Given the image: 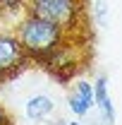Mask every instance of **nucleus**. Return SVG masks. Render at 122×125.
Masks as SVG:
<instances>
[{
  "label": "nucleus",
  "mask_w": 122,
  "mask_h": 125,
  "mask_svg": "<svg viewBox=\"0 0 122 125\" xmlns=\"http://www.w3.org/2000/svg\"><path fill=\"white\" fill-rule=\"evenodd\" d=\"M15 36L19 39L26 58H34V60L43 62L72 34H67L55 22H48V19H43V17H38V15L24 12V17L17 22V27H15Z\"/></svg>",
  "instance_id": "obj_1"
},
{
  "label": "nucleus",
  "mask_w": 122,
  "mask_h": 125,
  "mask_svg": "<svg viewBox=\"0 0 122 125\" xmlns=\"http://www.w3.org/2000/svg\"><path fill=\"white\" fill-rule=\"evenodd\" d=\"M26 12L55 22L67 34H77L86 19L84 0H26Z\"/></svg>",
  "instance_id": "obj_2"
},
{
  "label": "nucleus",
  "mask_w": 122,
  "mask_h": 125,
  "mask_svg": "<svg viewBox=\"0 0 122 125\" xmlns=\"http://www.w3.org/2000/svg\"><path fill=\"white\" fill-rule=\"evenodd\" d=\"M79 51H81V46L74 43V34H72V41L67 39V41H65L53 55H48L41 65H43L46 70H50L58 79H70V77L77 75V70L81 67V60H84Z\"/></svg>",
  "instance_id": "obj_3"
},
{
  "label": "nucleus",
  "mask_w": 122,
  "mask_h": 125,
  "mask_svg": "<svg viewBox=\"0 0 122 125\" xmlns=\"http://www.w3.org/2000/svg\"><path fill=\"white\" fill-rule=\"evenodd\" d=\"M29 60L24 48L15 36V31H0V82L2 79L15 77L17 72L24 67V62Z\"/></svg>",
  "instance_id": "obj_4"
},
{
  "label": "nucleus",
  "mask_w": 122,
  "mask_h": 125,
  "mask_svg": "<svg viewBox=\"0 0 122 125\" xmlns=\"http://www.w3.org/2000/svg\"><path fill=\"white\" fill-rule=\"evenodd\" d=\"M67 106L72 111V115L84 118L86 113H91V108L96 106V94H93V82L89 79H77L74 89L67 99Z\"/></svg>",
  "instance_id": "obj_5"
},
{
  "label": "nucleus",
  "mask_w": 122,
  "mask_h": 125,
  "mask_svg": "<svg viewBox=\"0 0 122 125\" xmlns=\"http://www.w3.org/2000/svg\"><path fill=\"white\" fill-rule=\"evenodd\" d=\"M93 94H96V106L101 111V118L105 125L115 123V106H113V99L108 94V79L105 77H96L93 82Z\"/></svg>",
  "instance_id": "obj_6"
},
{
  "label": "nucleus",
  "mask_w": 122,
  "mask_h": 125,
  "mask_svg": "<svg viewBox=\"0 0 122 125\" xmlns=\"http://www.w3.org/2000/svg\"><path fill=\"white\" fill-rule=\"evenodd\" d=\"M53 108H55V101L46 94H34L24 104V113H26L29 120H43L53 113Z\"/></svg>",
  "instance_id": "obj_7"
},
{
  "label": "nucleus",
  "mask_w": 122,
  "mask_h": 125,
  "mask_svg": "<svg viewBox=\"0 0 122 125\" xmlns=\"http://www.w3.org/2000/svg\"><path fill=\"white\" fill-rule=\"evenodd\" d=\"M26 12V0H0V15Z\"/></svg>",
  "instance_id": "obj_8"
},
{
  "label": "nucleus",
  "mask_w": 122,
  "mask_h": 125,
  "mask_svg": "<svg viewBox=\"0 0 122 125\" xmlns=\"http://www.w3.org/2000/svg\"><path fill=\"white\" fill-rule=\"evenodd\" d=\"M105 0H96V7H93V12H96V17L101 19V22H105Z\"/></svg>",
  "instance_id": "obj_9"
},
{
  "label": "nucleus",
  "mask_w": 122,
  "mask_h": 125,
  "mask_svg": "<svg viewBox=\"0 0 122 125\" xmlns=\"http://www.w3.org/2000/svg\"><path fill=\"white\" fill-rule=\"evenodd\" d=\"M0 125H12V118H10V113L0 106Z\"/></svg>",
  "instance_id": "obj_10"
},
{
  "label": "nucleus",
  "mask_w": 122,
  "mask_h": 125,
  "mask_svg": "<svg viewBox=\"0 0 122 125\" xmlns=\"http://www.w3.org/2000/svg\"><path fill=\"white\" fill-rule=\"evenodd\" d=\"M55 125H81V123H77V120H58Z\"/></svg>",
  "instance_id": "obj_11"
}]
</instances>
